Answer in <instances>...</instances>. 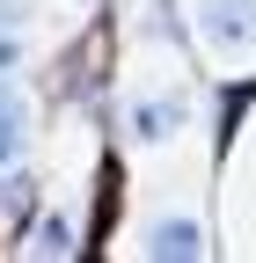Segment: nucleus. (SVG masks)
<instances>
[{"instance_id": "1", "label": "nucleus", "mask_w": 256, "mask_h": 263, "mask_svg": "<svg viewBox=\"0 0 256 263\" xmlns=\"http://www.w3.org/2000/svg\"><path fill=\"white\" fill-rule=\"evenodd\" d=\"M198 37L227 59L256 51V0H198Z\"/></svg>"}, {"instance_id": "2", "label": "nucleus", "mask_w": 256, "mask_h": 263, "mask_svg": "<svg viewBox=\"0 0 256 263\" xmlns=\"http://www.w3.org/2000/svg\"><path fill=\"white\" fill-rule=\"evenodd\" d=\"M183 95H139V103L132 110H124V124H132V139L139 146H161V139H176V132H183Z\"/></svg>"}, {"instance_id": "3", "label": "nucleus", "mask_w": 256, "mask_h": 263, "mask_svg": "<svg viewBox=\"0 0 256 263\" xmlns=\"http://www.w3.org/2000/svg\"><path fill=\"white\" fill-rule=\"evenodd\" d=\"M139 249H147L154 263H169V256H176V263H198V256H205V227H198V219H154Z\"/></svg>"}, {"instance_id": "4", "label": "nucleus", "mask_w": 256, "mask_h": 263, "mask_svg": "<svg viewBox=\"0 0 256 263\" xmlns=\"http://www.w3.org/2000/svg\"><path fill=\"white\" fill-rule=\"evenodd\" d=\"M22 139H29V103L8 88V73H0V168L22 154Z\"/></svg>"}, {"instance_id": "5", "label": "nucleus", "mask_w": 256, "mask_h": 263, "mask_svg": "<svg viewBox=\"0 0 256 263\" xmlns=\"http://www.w3.org/2000/svg\"><path fill=\"white\" fill-rule=\"evenodd\" d=\"M22 256H74V219H37L29 227V241H22Z\"/></svg>"}, {"instance_id": "6", "label": "nucleus", "mask_w": 256, "mask_h": 263, "mask_svg": "<svg viewBox=\"0 0 256 263\" xmlns=\"http://www.w3.org/2000/svg\"><path fill=\"white\" fill-rule=\"evenodd\" d=\"M22 29H29L22 0H0V73H15V66H22Z\"/></svg>"}, {"instance_id": "7", "label": "nucleus", "mask_w": 256, "mask_h": 263, "mask_svg": "<svg viewBox=\"0 0 256 263\" xmlns=\"http://www.w3.org/2000/svg\"><path fill=\"white\" fill-rule=\"evenodd\" d=\"M0 205H8V212L29 205V176H0Z\"/></svg>"}]
</instances>
